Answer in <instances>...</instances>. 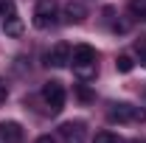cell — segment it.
<instances>
[{"label": "cell", "mask_w": 146, "mask_h": 143, "mask_svg": "<svg viewBox=\"0 0 146 143\" xmlns=\"http://www.w3.org/2000/svg\"><path fill=\"white\" fill-rule=\"evenodd\" d=\"M62 17H65L68 25L82 23V20L87 17V6H84L82 0H68V3H65V9H62Z\"/></svg>", "instance_id": "6"}, {"label": "cell", "mask_w": 146, "mask_h": 143, "mask_svg": "<svg viewBox=\"0 0 146 143\" xmlns=\"http://www.w3.org/2000/svg\"><path fill=\"white\" fill-rule=\"evenodd\" d=\"M93 143H121L118 140V135H112V132H96V138H93Z\"/></svg>", "instance_id": "12"}, {"label": "cell", "mask_w": 146, "mask_h": 143, "mask_svg": "<svg viewBox=\"0 0 146 143\" xmlns=\"http://www.w3.org/2000/svg\"><path fill=\"white\" fill-rule=\"evenodd\" d=\"M129 11H132V17L146 20V0H129Z\"/></svg>", "instance_id": "11"}, {"label": "cell", "mask_w": 146, "mask_h": 143, "mask_svg": "<svg viewBox=\"0 0 146 143\" xmlns=\"http://www.w3.org/2000/svg\"><path fill=\"white\" fill-rule=\"evenodd\" d=\"M56 23V3L54 0H36L34 6V28L45 31Z\"/></svg>", "instance_id": "3"}, {"label": "cell", "mask_w": 146, "mask_h": 143, "mask_svg": "<svg viewBox=\"0 0 146 143\" xmlns=\"http://www.w3.org/2000/svg\"><path fill=\"white\" fill-rule=\"evenodd\" d=\"M6 95H9V87H6V84H3V81H0V104H3V101H6Z\"/></svg>", "instance_id": "16"}, {"label": "cell", "mask_w": 146, "mask_h": 143, "mask_svg": "<svg viewBox=\"0 0 146 143\" xmlns=\"http://www.w3.org/2000/svg\"><path fill=\"white\" fill-rule=\"evenodd\" d=\"M110 121H115V124H143L146 121V109L135 107V104H110L107 109Z\"/></svg>", "instance_id": "2"}, {"label": "cell", "mask_w": 146, "mask_h": 143, "mask_svg": "<svg viewBox=\"0 0 146 143\" xmlns=\"http://www.w3.org/2000/svg\"><path fill=\"white\" fill-rule=\"evenodd\" d=\"M138 59H141V65L146 68V42H138Z\"/></svg>", "instance_id": "13"}, {"label": "cell", "mask_w": 146, "mask_h": 143, "mask_svg": "<svg viewBox=\"0 0 146 143\" xmlns=\"http://www.w3.org/2000/svg\"><path fill=\"white\" fill-rule=\"evenodd\" d=\"M79 95H82V98H84V101H90V90L84 87V84H79Z\"/></svg>", "instance_id": "14"}, {"label": "cell", "mask_w": 146, "mask_h": 143, "mask_svg": "<svg viewBox=\"0 0 146 143\" xmlns=\"http://www.w3.org/2000/svg\"><path fill=\"white\" fill-rule=\"evenodd\" d=\"M0 143H23V126L17 121H3L0 124Z\"/></svg>", "instance_id": "7"}, {"label": "cell", "mask_w": 146, "mask_h": 143, "mask_svg": "<svg viewBox=\"0 0 146 143\" xmlns=\"http://www.w3.org/2000/svg\"><path fill=\"white\" fill-rule=\"evenodd\" d=\"M59 135H62V140L65 143H84V124H62L59 126Z\"/></svg>", "instance_id": "8"}, {"label": "cell", "mask_w": 146, "mask_h": 143, "mask_svg": "<svg viewBox=\"0 0 146 143\" xmlns=\"http://www.w3.org/2000/svg\"><path fill=\"white\" fill-rule=\"evenodd\" d=\"M34 143H56V138H51V135H42V138H36Z\"/></svg>", "instance_id": "15"}, {"label": "cell", "mask_w": 146, "mask_h": 143, "mask_svg": "<svg viewBox=\"0 0 146 143\" xmlns=\"http://www.w3.org/2000/svg\"><path fill=\"white\" fill-rule=\"evenodd\" d=\"M3 34H6V36H20V34H23V20H20L17 11L6 14V20H3Z\"/></svg>", "instance_id": "9"}, {"label": "cell", "mask_w": 146, "mask_h": 143, "mask_svg": "<svg viewBox=\"0 0 146 143\" xmlns=\"http://www.w3.org/2000/svg\"><path fill=\"white\" fill-rule=\"evenodd\" d=\"M115 68H118V73H129L132 68H135V59L129 54H121L118 59H115Z\"/></svg>", "instance_id": "10"}, {"label": "cell", "mask_w": 146, "mask_h": 143, "mask_svg": "<svg viewBox=\"0 0 146 143\" xmlns=\"http://www.w3.org/2000/svg\"><path fill=\"white\" fill-rule=\"evenodd\" d=\"M70 62H73V70H76L79 79H93L96 76V48L76 45L70 51Z\"/></svg>", "instance_id": "1"}, {"label": "cell", "mask_w": 146, "mask_h": 143, "mask_svg": "<svg viewBox=\"0 0 146 143\" xmlns=\"http://www.w3.org/2000/svg\"><path fill=\"white\" fill-rule=\"evenodd\" d=\"M45 62H48L51 68H65V65H70V45H68V42H56L54 48L48 51Z\"/></svg>", "instance_id": "5"}, {"label": "cell", "mask_w": 146, "mask_h": 143, "mask_svg": "<svg viewBox=\"0 0 146 143\" xmlns=\"http://www.w3.org/2000/svg\"><path fill=\"white\" fill-rule=\"evenodd\" d=\"M42 98H45V104H48V109L51 112H62V107H65V87H62V81H45L42 84Z\"/></svg>", "instance_id": "4"}]
</instances>
